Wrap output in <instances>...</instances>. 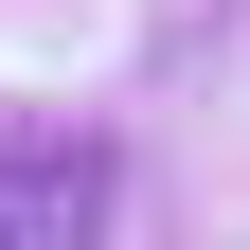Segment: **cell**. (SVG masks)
Wrapping results in <instances>:
<instances>
[{
	"mask_svg": "<svg viewBox=\"0 0 250 250\" xmlns=\"http://www.w3.org/2000/svg\"><path fill=\"white\" fill-rule=\"evenodd\" d=\"M0 250H107V161L89 143H0Z\"/></svg>",
	"mask_w": 250,
	"mask_h": 250,
	"instance_id": "1",
	"label": "cell"
}]
</instances>
